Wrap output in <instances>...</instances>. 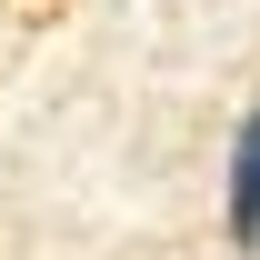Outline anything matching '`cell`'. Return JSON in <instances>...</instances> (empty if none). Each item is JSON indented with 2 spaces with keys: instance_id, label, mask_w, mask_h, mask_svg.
Returning <instances> with one entry per match:
<instances>
[{
  "instance_id": "6da1fadb",
  "label": "cell",
  "mask_w": 260,
  "mask_h": 260,
  "mask_svg": "<svg viewBox=\"0 0 260 260\" xmlns=\"http://www.w3.org/2000/svg\"><path fill=\"white\" fill-rule=\"evenodd\" d=\"M230 240L260 250V110L240 120V140H230Z\"/></svg>"
}]
</instances>
